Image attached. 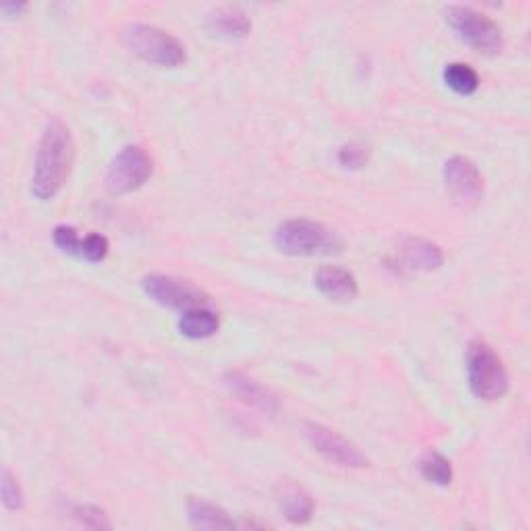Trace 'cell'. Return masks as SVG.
I'll use <instances>...</instances> for the list:
<instances>
[{"mask_svg": "<svg viewBox=\"0 0 531 531\" xmlns=\"http://www.w3.org/2000/svg\"><path fill=\"white\" fill-rule=\"evenodd\" d=\"M142 289L152 301L171 310L187 312L193 307H212L210 297L202 289L169 274H146L142 278Z\"/></svg>", "mask_w": 531, "mask_h": 531, "instance_id": "8", "label": "cell"}, {"mask_svg": "<svg viewBox=\"0 0 531 531\" xmlns=\"http://www.w3.org/2000/svg\"><path fill=\"white\" fill-rule=\"evenodd\" d=\"M419 471L424 478L436 486H449L453 482V467L451 461L436 451H428L419 459Z\"/></svg>", "mask_w": 531, "mask_h": 531, "instance_id": "18", "label": "cell"}, {"mask_svg": "<svg viewBox=\"0 0 531 531\" xmlns=\"http://www.w3.org/2000/svg\"><path fill=\"white\" fill-rule=\"evenodd\" d=\"M71 517L77 523H81L83 527H90V529H110L113 527L106 511H102L100 507H94V505H75L71 509Z\"/></svg>", "mask_w": 531, "mask_h": 531, "instance_id": "19", "label": "cell"}, {"mask_svg": "<svg viewBox=\"0 0 531 531\" xmlns=\"http://www.w3.org/2000/svg\"><path fill=\"white\" fill-rule=\"evenodd\" d=\"M108 256V239L100 233H90L83 237V245H81V256L86 262H102Z\"/></svg>", "mask_w": 531, "mask_h": 531, "instance_id": "22", "label": "cell"}, {"mask_svg": "<svg viewBox=\"0 0 531 531\" xmlns=\"http://www.w3.org/2000/svg\"><path fill=\"white\" fill-rule=\"evenodd\" d=\"M444 183L453 198L463 206H473L484 198V179L469 158L453 156L444 164Z\"/></svg>", "mask_w": 531, "mask_h": 531, "instance_id": "9", "label": "cell"}, {"mask_svg": "<svg viewBox=\"0 0 531 531\" xmlns=\"http://www.w3.org/2000/svg\"><path fill=\"white\" fill-rule=\"evenodd\" d=\"M73 160L75 144L71 129L65 121L54 117L44 127L34 162L32 193L38 200L48 202L63 189L71 175Z\"/></svg>", "mask_w": 531, "mask_h": 531, "instance_id": "1", "label": "cell"}, {"mask_svg": "<svg viewBox=\"0 0 531 531\" xmlns=\"http://www.w3.org/2000/svg\"><path fill=\"white\" fill-rule=\"evenodd\" d=\"M0 11H3L5 17H19L21 13L27 11V5L25 3H5L3 7H0Z\"/></svg>", "mask_w": 531, "mask_h": 531, "instance_id": "24", "label": "cell"}, {"mask_svg": "<svg viewBox=\"0 0 531 531\" xmlns=\"http://www.w3.org/2000/svg\"><path fill=\"white\" fill-rule=\"evenodd\" d=\"M206 32L220 40H241L249 34L251 21L237 7H218L206 15Z\"/></svg>", "mask_w": 531, "mask_h": 531, "instance_id": "13", "label": "cell"}, {"mask_svg": "<svg viewBox=\"0 0 531 531\" xmlns=\"http://www.w3.org/2000/svg\"><path fill=\"white\" fill-rule=\"evenodd\" d=\"M368 158H370L368 146H363L359 142L345 144L339 152V162L345 166V169H361V166L368 162Z\"/></svg>", "mask_w": 531, "mask_h": 531, "instance_id": "23", "label": "cell"}, {"mask_svg": "<svg viewBox=\"0 0 531 531\" xmlns=\"http://www.w3.org/2000/svg\"><path fill=\"white\" fill-rule=\"evenodd\" d=\"M467 378L471 393L482 401H500L509 393V374L498 353L482 339L467 347Z\"/></svg>", "mask_w": 531, "mask_h": 531, "instance_id": "3", "label": "cell"}, {"mask_svg": "<svg viewBox=\"0 0 531 531\" xmlns=\"http://www.w3.org/2000/svg\"><path fill=\"white\" fill-rule=\"evenodd\" d=\"M401 254L405 258V264L413 270H438L444 264L442 249L422 237H409L401 245Z\"/></svg>", "mask_w": 531, "mask_h": 531, "instance_id": "14", "label": "cell"}, {"mask_svg": "<svg viewBox=\"0 0 531 531\" xmlns=\"http://www.w3.org/2000/svg\"><path fill=\"white\" fill-rule=\"evenodd\" d=\"M220 328V318L212 310V307H193L187 310L179 318V332L187 339L200 341V339H210Z\"/></svg>", "mask_w": 531, "mask_h": 531, "instance_id": "16", "label": "cell"}, {"mask_svg": "<svg viewBox=\"0 0 531 531\" xmlns=\"http://www.w3.org/2000/svg\"><path fill=\"white\" fill-rule=\"evenodd\" d=\"M123 42L146 63L158 65V67H181L187 61L185 46L169 32L160 30L156 25L148 23H131L125 27Z\"/></svg>", "mask_w": 531, "mask_h": 531, "instance_id": "4", "label": "cell"}, {"mask_svg": "<svg viewBox=\"0 0 531 531\" xmlns=\"http://www.w3.org/2000/svg\"><path fill=\"white\" fill-rule=\"evenodd\" d=\"M442 79L446 86L461 96H471L480 88V75L475 73L473 67L465 63H451L442 71Z\"/></svg>", "mask_w": 531, "mask_h": 531, "instance_id": "17", "label": "cell"}, {"mask_svg": "<svg viewBox=\"0 0 531 531\" xmlns=\"http://www.w3.org/2000/svg\"><path fill=\"white\" fill-rule=\"evenodd\" d=\"M314 283L318 291L332 301H353L359 293L357 278L353 272L341 266H322L318 268Z\"/></svg>", "mask_w": 531, "mask_h": 531, "instance_id": "12", "label": "cell"}, {"mask_svg": "<svg viewBox=\"0 0 531 531\" xmlns=\"http://www.w3.org/2000/svg\"><path fill=\"white\" fill-rule=\"evenodd\" d=\"M225 384L231 393L245 405L254 407L270 417L281 413V401H278V397L272 393L270 388H266L256 378H251L237 370H231L225 374Z\"/></svg>", "mask_w": 531, "mask_h": 531, "instance_id": "10", "label": "cell"}, {"mask_svg": "<svg viewBox=\"0 0 531 531\" xmlns=\"http://www.w3.org/2000/svg\"><path fill=\"white\" fill-rule=\"evenodd\" d=\"M301 434L316 453H320L326 461L334 465L349 467V469H361V467L370 465V459L359 451V446L355 442H351L349 438H345L339 432H334L332 428L324 424L303 422Z\"/></svg>", "mask_w": 531, "mask_h": 531, "instance_id": "6", "label": "cell"}, {"mask_svg": "<svg viewBox=\"0 0 531 531\" xmlns=\"http://www.w3.org/2000/svg\"><path fill=\"white\" fill-rule=\"evenodd\" d=\"M52 241H54V245H57L63 251V254L77 256V258L81 256L83 239L79 237V233L73 227L59 225L57 229H54V233H52Z\"/></svg>", "mask_w": 531, "mask_h": 531, "instance_id": "21", "label": "cell"}, {"mask_svg": "<svg viewBox=\"0 0 531 531\" xmlns=\"http://www.w3.org/2000/svg\"><path fill=\"white\" fill-rule=\"evenodd\" d=\"M274 245L287 256H320L341 251L343 241L322 222L291 218L276 229Z\"/></svg>", "mask_w": 531, "mask_h": 531, "instance_id": "2", "label": "cell"}, {"mask_svg": "<svg viewBox=\"0 0 531 531\" xmlns=\"http://www.w3.org/2000/svg\"><path fill=\"white\" fill-rule=\"evenodd\" d=\"M154 171V162L142 146H125L110 162L104 185L108 193L125 195L142 187Z\"/></svg>", "mask_w": 531, "mask_h": 531, "instance_id": "7", "label": "cell"}, {"mask_svg": "<svg viewBox=\"0 0 531 531\" xmlns=\"http://www.w3.org/2000/svg\"><path fill=\"white\" fill-rule=\"evenodd\" d=\"M446 23H449L455 34L471 46L475 52L482 54H498L505 46V38H502V30L496 21H492L488 15L480 13L473 7L465 5H451L444 11Z\"/></svg>", "mask_w": 531, "mask_h": 531, "instance_id": "5", "label": "cell"}, {"mask_svg": "<svg viewBox=\"0 0 531 531\" xmlns=\"http://www.w3.org/2000/svg\"><path fill=\"white\" fill-rule=\"evenodd\" d=\"M187 515L193 527L200 529H233L237 523L229 517L225 509H220L218 505L204 498H195L191 496L187 500Z\"/></svg>", "mask_w": 531, "mask_h": 531, "instance_id": "15", "label": "cell"}, {"mask_svg": "<svg viewBox=\"0 0 531 531\" xmlns=\"http://www.w3.org/2000/svg\"><path fill=\"white\" fill-rule=\"evenodd\" d=\"M0 494H3V505L7 509L19 511L23 507V490L7 467L3 469V478H0Z\"/></svg>", "mask_w": 531, "mask_h": 531, "instance_id": "20", "label": "cell"}, {"mask_svg": "<svg viewBox=\"0 0 531 531\" xmlns=\"http://www.w3.org/2000/svg\"><path fill=\"white\" fill-rule=\"evenodd\" d=\"M274 500L287 521L305 525L314 517V498L295 480H281L274 486Z\"/></svg>", "mask_w": 531, "mask_h": 531, "instance_id": "11", "label": "cell"}]
</instances>
